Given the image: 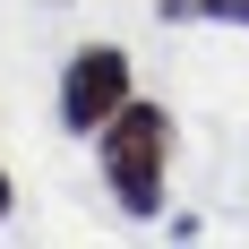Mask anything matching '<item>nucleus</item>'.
<instances>
[{
    "label": "nucleus",
    "mask_w": 249,
    "mask_h": 249,
    "mask_svg": "<svg viewBox=\"0 0 249 249\" xmlns=\"http://www.w3.org/2000/svg\"><path fill=\"white\" fill-rule=\"evenodd\" d=\"M95 155H103V189L121 198V215L129 224H155L163 215V172H172V112L146 103V95H129L95 129Z\"/></svg>",
    "instance_id": "obj_1"
},
{
    "label": "nucleus",
    "mask_w": 249,
    "mask_h": 249,
    "mask_svg": "<svg viewBox=\"0 0 249 249\" xmlns=\"http://www.w3.org/2000/svg\"><path fill=\"white\" fill-rule=\"evenodd\" d=\"M129 95H138L129 52H121V43H77L69 69H60V129H69V138H95Z\"/></svg>",
    "instance_id": "obj_2"
},
{
    "label": "nucleus",
    "mask_w": 249,
    "mask_h": 249,
    "mask_svg": "<svg viewBox=\"0 0 249 249\" xmlns=\"http://www.w3.org/2000/svg\"><path fill=\"white\" fill-rule=\"evenodd\" d=\"M0 215H9V172H0Z\"/></svg>",
    "instance_id": "obj_3"
}]
</instances>
